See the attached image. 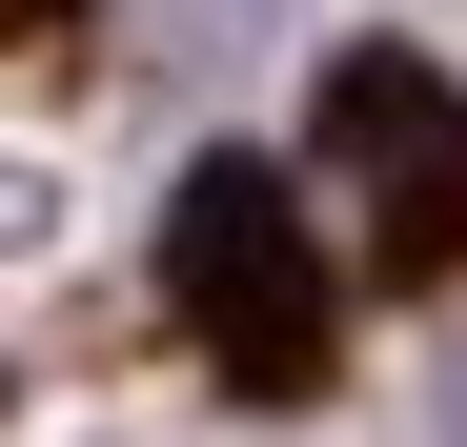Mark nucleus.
<instances>
[{
  "label": "nucleus",
  "mask_w": 467,
  "mask_h": 447,
  "mask_svg": "<svg viewBox=\"0 0 467 447\" xmlns=\"http://www.w3.org/2000/svg\"><path fill=\"white\" fill-rule=\"evenodd\" d=\"M163 306L203 326L223 387L305 407L326 346H346V265H326V224H305L285 163H183V203H163Z\"/></svg>",
  "instance_id": "1"
},
{
  "label": "nucleus",
  "mask_w": 467,
  "mask_h": 447,
  "mask_svg": "<svg viewBox=\"0 0 467 447\" xmlns=\"http://www.w3.org/2000/svg\"><path fill=\"white\" fill-rule=\"evenodd\" d=\"M326 163L366 203V244L386 265H467V82L407 41H346L326 61Z\"/></svg>",
  "instance_id": "2"
},
{
  "label": "nucleus",
  "mask_w": 467,
  "mask_h": 447,
  "mask_svg": "<svg viewBox=\"0 0 467 447\" xmlns=\"http://www.w3.org/2000/svg\"><path fill=\"white\" fill-rule=\"evenodd\" d=\"M41 21H61V0H0V41H41Z\"/></svg>",
  "instance_id": "3"
}]
</instances>
